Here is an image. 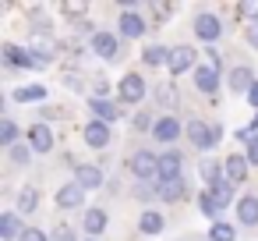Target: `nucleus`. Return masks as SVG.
I'll return each instance as SVG.
<instances>
[{
    "mask_svg": "<svg viewBox=\"0 0 258 241\" xmlns=\"http://www.w3.org/2000/svg\"><path fill=\"white\" fill-rule=\"evenodd\" d=\"M187 138H191L198 149H212V146L219 142V128H209V124H202V121H191V124H187Z\"/></svg>",
    "mask_w": 258,
    "mask_h": 241,
    "instance_id": "nucleus-1",
    "label": "nucleus"
},
{
    "mask_svg": "<svg viewBox=\"0 0 258 241\" xmlns=\"http://www.w3.org/2000/svg\"><path fill=\"white\" fill-rule=\"evenodd\" d=\"M92 54H99L103 61H117L120 57V43L113 32H96L92 36Z\"/></svg>",
    "mask_w": 258,
    "mask_h": 241,
    "instance_id": "nucleus-2",
    "label": "nucleus"
},
{
    "mask_svg": "<svg viewBox=\"0 0 258 241\" xmlns=\"http://www.w3.org/2000/svg\"><path fill=\"white\" fill-rule=\"evenodd\" d=\"M131 170H135L142 181H145V177H159V156H152V153L142 149V153L131 156Z\"/></svg>",
    "mask_w": 258,
    "mask_h": 241,
    "instance_id": "nucleus-3",
    "label": "nucleus"
},
{
    "mask_svg": "<svg viewBox=\"0 0 258 241\" xmlns=\"http://www.w3.org/2000/svg\"><path fill=\"white\" fill-rule=\"evenodd\" d=\"M195 32H198V39L216 43V39L223 36V25H219V18H216V15H198V18H195Z\"/></svg>",
    "mask_w": 258,
    "mask_h": 241,
    "instance_id": "nucleus-4",
    "label": "nucleus"
},
{
    "mask_svg": "<svg viewBox=\"0 0 258 241\" xmlns=\"http://www.w3.org/2000/svg\"><path fill=\"white\" fill-rule=\"evenodd\" d=\"M0 54H4V61H8L11 68H43L39 57H32V50H18V46H11V43L0 50Z\"/></svg>",
    "mask_w": 258,
    "mask_h": 241,
    "instance_id": "nucleus-5",
    "label": "nucleus"
},
{
    "mask_svg": "<svg viewBox=\"0 0 258 241\" xmlns=\"http://www.w3.org/2000/svg\"><path fill=\"white\" fill-rule=\"evenodd\" d=\"M195 57H198V54H195L191 46H177V50H170V64H166L170 75H184L187 68H195Z\"/></svg>",
    "mask_w": 258,
    "mask_h": 241,
    "instance_id": "nucleus-6",
    "label": "nucleus"
},
{
    "mask_svg": "<svg viewBox=\"0 0 258 241\" xmlns=\"http://www.w3.org/2000/svg\"><path fill=\"white\" fill-rule=\"evenodd\" d=\"M142 96H145L142 75H124V78H120V100H124V103H142Z\"/></svg>",
    "mask_w": 258,
    "mask_h": 241,
    "instance_id": "nucleus-7",
    "label": "nucleus"
},
{
    "mask_svg": "<svg viewBox=\"0 0 258 241\" xmlns=\"http://www.w3.org/2000/svg\"><path fill=\"white\" fill-rule=\"evenodd\" d=\"M177 177H180V153L170 149V153L159 156V184L163 181H177Z\"/></svg>",
    "mask_w": 258,
    "mask_h": 241,
    "instance_id": "nucleus-8",
    "label": "nucleus"
},
{
    "mask_svg": "<svg viewBox=\"0 0 258 241\" xmlns=\"http://www.w3.org/2000/svg\"><path fill=\"white\" fill-rule=\"evenodd\" d=\"M82 202H85V188H82L78 181H71V184L57 188V206H64V209H75V206H82Z\"/></svg>",
    "mask_w": 258,
    "mask_h": 241,
    "instance_id": "nucleus-9",
    "label": "nucleus"
},
{
    "mask_svg": "<svg viewBox=\"0 0 258 241\" xmlns=\"http://www.w3.org/2000/svg\"><path fill=\"white\" fill-rule=\"evenodd\" d=\"M29 146H32L36 153H50V149H53V131H50L46 124L29 128Z\"/></svg>",
    "mask_w": 258,
    "mask_h": 241,
    "instance_id": "nucleus-10",
    "label": "nucleus"
},
{
    "mask_svg": "<svg viewBox=\"0 0 258 241\" xmlns=\"http://www.w3.org/2000/svg\"><path fill=\"white\" fill-rule=\"evenodd\" d=\"M223 174H226V181H230V184H240V181L247 177V156H226Z\"/></svg>",
    "mask_w": 258,
    "mask_h": 241,
    "instance_id": "nucleus-11",
    "label": "nucleus"
},
{
    "mask_svg": "<svg viewBox=\"0 0 258 241\" xmlns=\"http://www.w3.org/2000/svg\"><path fill=\"white\" fill-rule=\"evenodd\" d=\"M142 32H145V18H142V15H135V11H124V15H120V36L138 39Z\"/></svg>",
    "mask_w": 258,
    "mask_h": 241,
    "instance_id": "nucleus-12",
    "label": "nucleus"
},
{
    "mask_svg": "<svg viewBox=\"0 0 258 241\" xmlns=\"http://www.w3.org/2000/svg\"><path fill=\"white\" fill-rule=\"evenodd\" d=\"M254 82H258V78H254L251 68H233V71H230V89H233V92H244V96H247Z\"/></svg>",
    "mask_w": 258,
    "mask_h": 241,
    "instance_id": "nucleus-13",
    "label": "nucleus"
},
{
    "mask_svg": "<svg viewBox=\"0 0 258 241\" xmlns=\"http://www.w3.org/2000/svg\"><path fill=\"white\" fill-rule=\"evenodd\" d=\"M85 142H89L92 149H103V146L110 142V128H106L103 121H92V124H85Z\"/></svg>",
    "mask_w": 258,
    "mask_h": 241,
    "instance_id": "nucleus-14",
    "label": "nucleus"
},
{
    "mask_svg": "<svg viewBox=\"0 0 258 241\" xmlns=\"http://www.w3.org/2000/svg\"><path fill=\"white\" fill-rule=\"evenodd\" d=\"M195 85L202 89V92H216V85H219V71L216 68H195Z\"/></svg>",
    "mask_w": 258,
    "mask_h": 241,
    "instance_id": "nucleus-15",
    "label": "nucleus"
},
{
    "mask_svg": "<svg viewBox=\"0 0 258 241\" xmlns=\"http://www.w3.org/2000/svg\"><path fill=\"white\" fill-rule=\"evenodd\" d=\"M89 110H92L103 124H110V121H117V117H120V107H117V103H106V100H99V96L89 103Z\"/></svg>",
    "mask_w": 258,
    "mask_h": 241,
    "instance_id": "nucleus-16",
    "label": "nucleus"
},
{
    "mask_svg": "<svg viewBox=\"0 0 258 241\" xmlns=\"http://www.w3.org/2000/svg\"><path fill=\"white\" fill-rule=\"evenodd\" d=\"M237 216H240V223L254 227V223H258V199H254V195H244V199L237 202Z\"/></svg>",
    "mask_w": 258,
    "mask_h": 241,
    "instance_id": "nucleus-17",
    "label": "nucleus"
},
{
    "mask_svg": "<svg viewBox=\"0 0 258 241\" xmlns=\"http://www.w3.org/2000/svg\"><path fill=\"white\" fill-rule=\"evenodd\" d=\"M152 135H156L159 142H173V138L180 135V124H177L173 117H163V121H156V128H152Z\"/></svg>",
    "mask_w": 258,
    "mask_h": 241,
    "instance_id": "nucleus-18",
    "label": "nucleus"
},
{
    "mask_svg": "<svg viewBox=\"0 0 258 241\" xmlns=\"http://www.w3.org/2000/svg\"><path fill=\"white\" fill-rule=\"evenodd\" d=\"M78 184L89 191V188H99L103 184V174H99V167H92V163H85V167H78Z\"/></svg>",
    "mask_w": 258,
    "mask_h": 241,
    "instance_id": "nucleus-19",
    "label": "nucleus"
},
{
    "mask_svg": "<svg viewBox=\"0 0 258 241\" xmlns=\"http://www.w3.org/2000/svg\"><path fill=\"white\" fill-rule=\"evenodd\" d=\"M0 237H4V241L22 237V230H18V213H4V216H0Z\"/></svg>",
    "mask_w": 258,
    "mask_h": 241,
    "instance_id": "nucleus-20",
    "label": "nucleus"
},
{
    "mask_svg": "<svg viewBox=\"0 0 258 241\" xmlns=\"http://www.w3.org/2000/svg\"><path fill=\"white\" fill-rule=\"evenodd\" d=\"M156 195H159V199H166V202H173V199H180V195H184V181H180V177H177V181H163Z\"/></svg>",
    "mask_w": 258,
    "mask_h": 241,
    "instance_id": "nucleus-21",
    "label": "nucleus"
},
{
    "mask_svg": "<svg viewBox=\"0 0 258 241\" xmlns=\"http://www.w3.org/2000/svg\"><path fill=\"white\" fill-rule=\"evenodd\" d=\"M103 227H106V213H103V209H89V213H85V230H89V234H99Z\"/></svg>",
    "mask_w": 258,
    "mask_h": 241,
    "instance_id": "nucleus-22",
    "label": "nucleus"
},
{
    "mask_svg": "<svg viewBox=\"0 0 258 241\" xmlns=\"http://www.w3.org/2000/svg\"><path fill=\"white\" fill-rule=\"evenodd\" d=\"M212 195H216V202H219V209H223V206L233 199V184L223 177V181H216V184H212Z\"/></svg>",
    "mask_w": 258,
    "mask_h": 241,
    "instance_id": "nucleus-23",
    "label": "nucleus"
},
{
    "mask_svg": "<svg viewBox=\"0 0 258 241\" xmlns=\"http://www.w3.org/2000/svg\"><path fill=\"white\" fill-rule=\"evenodd\" d=\"M145 64H152V68L170 64V50H163V46H149V50H145Z\"/></svg>",
    "mask_w": 258,
    "mask_h": 241,
    "instance_id": "nucleus-24",
    "label": "nucleus"
},
{
    "mask_svg": "<svg viewBox=\"0 0 258 241\" xmlns=\"http://www.w3.org/2000/svg\"><path fill=\"white\" fill-rule=\"evenodd\" d=\"M15 100L29 103V100H46V89L43 85H25V89H15Z\"/></svg>",
    "mask_w": 258,
    "mask_h": 241,
    "instance_id": "nucleus-25",
    "label": "nucleus"
},
{
    "mask_svg": "<svg viewBox=\"0 0 258 241\" xmlns=\"http://www.w3.org/2000/svg\"><path fill=\"white\" fill-rule=\"evenodd\" d=\"M198 209H202V213H209V216H219V202H216V195H212V188L198 195Z\"/></svg>",
    "mask_w": 258,
    "mask_h": 241,
    "instance_id": "nucleus-26",
    "label": "nucleus"
},
{
    "mask_svg": "<svg viewBox=\"0 0 258 241\" xmlns=\"http://www.w3.org/2000/svg\"><path fill=\"white\" fill-rule=\"evenodd\" d=\"M142 230L145 234H159L163 230V216L159 213H142Z\"/></svg>",
    "mask_w": 258,
    "mask_h": 241,
    "instance_id": "nucleus-27",
    "label": "nucleus"
},
{
    "mask_svg": "<svg viewBox=\"0 0 258 241\" xmlns=\"http://www.w3.org/2000/svg\"><path fill=\"white\" fill-rule=\"evenodd\" d=\"M156 96H159L163 107H173V103H177V89H173V82H163V85L156 89Z\"/></svg>",
    "mask_w": 258,
    "mask_h": 241,
    "instance_id": "nucleus-28",
    "label": "nucleus"
},
{
    "mask_svg": "<svg viewBox=\"0 0 258 241\" xmlns=\"http://www.w3.org/2000/svg\"><path fill=\"white\" fill-rule=\"evenodd\" d=\"M219 167H223V163H212V160H209V163H202V177H205L209 184H216V181H223L226 174H223Z\"/></svg>",
    "mask_w": 258,
    "mask_h": 241,
    "instance_id": "nucleus-29",
    "label": "nucleus"
},
{
    "mask_svg": "<svg viewBox=\"0 0 258 241\" xmlns=\"http://www.w3.org/2000/svg\"><path fill=\"white\" fill-rule=\"evenodd\" d=\"M15 135H18V128H15V121H0V142H4V146H11L15 149Z\"/></svg>",
    "mask_w": 258,
    "mask_h": 241,
    "instance_id": "nucleus-30",
    "label": "nucleus"
},
{
    "mask_svg": "<svg viewBox=\"0 0 258 241\" xmlns=\"http://www.w3.org/2000/svg\"><path fill=\"white\" fill-rule=\"evenodd\" d=\"M36 202H39V199H36V191H32V188H25V191L18 195V209H22V213H32V209H36Z\"/></svg>",
    "mask_w": 258,
    "mask_h": 241,
    "instance_id": "nucleus-31",
    "label": "nucleus"
},
{
    "mask_svg": "<svg viewBox=\"0 0 258 241\" xmlns=\"http://www.w3.org/2000/svg\"><path fill=\"white\" fill-rule=\"evenodd\" d=\"M233 227L230 223H212V241H233Z\"/></svg>",
    "mask_w": 258,
    "mask_h": 241,
    "instance_id": "nucleus-32",
    "label": "nucleus"
},
{
    "mask_svg": "<svg viewBox=\"0 0 258 241\" xmlns=\"http://www.w3.org/2000/svg\"><path fill=\"white\" fill-rule=\"evenodd\" d=\"M18 241H46V234L43 230H36V227H29V230H22V237Z\"/></svg>",
    "mask_w": 258,
    "mask_h": 241,
    "instance_id": "nucleus-33",
    "label": "nucleus"
},
{
    "mask_svg": "<svg viewBox=\"0 0 258 241\" xmlns=\"http://www.w3.org/2000/svg\"><path fill=\"white\" fill-rule=\"evenodd\" d=\"M11 160H15V163H29V149H25V146H15V149H11Z\"/></svg>",
    "mask_w": 258,
    "mask_h": 241,
    "instance_id": "nucleus-34",
    "label": "nucleus"
},
{
    "mask_svg": "<svg viewBox=\"0 0 258 241\" xmlns=\"http://www.w3.org/2000/svg\"><path fill=\"white\" fill-rule=\"evenodd\" d=\"M53 241H75V230L71 227H57L53 230Z\"/></svg>",
    "mask_w": 258,
    "mask_h": 241,
    "instance_id": "nucleus-35",
    "label": "nucleus"
},
{
    "mask_svg": "<svg viewBox=\"0 0 258 241\" xmlns=\"http://www.w3.org/2000/svg\"><path fill=\"white\" fill-rule=\"evenodd\" d=\"M247 163H258V135L247 138Z\"/></svg>",
    "mask_w": 258,
    "mask_h": 241,
    "instance_id": "nucleus-36",
    "label": "nucleus"
},
{
    "mask_svg": "<svg viewBox=\"0 0 258 241\" xmlns=\"http://www.w3.org/2000/svg\"><path fill=\"white\" fill-rule=\"evenodd\" d=\"M205 54H209V61H212V68L219 71V68H223V57H219V50H205Z\"/></svg>",
    "mask_w": 258,
    "mask_h": 241,
    "instance_id": "nucleus-37",
    "label": "nucleus"
},
{
    "mask_svg": "<svg viewBox=\"0 0 258 241\" xmlns=\"http://www.w3.org/2000/svg\"><path fill=\"white\" fill-rule=\"evenodd\" d=\"M149 124H152L149 114H138V117H135V128H149ZM152 128H156V124H152Z\"/></svg>",
    "mask_w": 258,
    "mask_h": 241,
    "instance_id": "nucleus-38",
    "label": "nucleus"
},
{
    "mask_svg": "<svg viewBox=\"0 0 258 241\" xmlns=\"http://www.w3.org/2000/svg\"><path fill=\"white\" fill-rule=\"evenodd\" d=\"M247 103H251V107H254V110H258V82H254V85H251V92H247Z\"/></svg>",
    "mask_w": 258,
    "mask_h": 241,
    "instance_id": "nucleus-39",
    "label": "nucleus"
},
{
    "mask_svg": "<svg viewBox=\"0 0 258 241\" xmlns=\"http://www.w3.org/2000/svg\"><path fill=\"white\" fill-rule=\"evenodd\" d=\"M64 11H68V15H82V11H85V4H64Z\"/></svg>",
    "mask_w": 258,
    "mask_h": 241,
    "instance_id": "nucleus-40",
    "label": "nucleus"
},
{
    "mask_svg": "<svg viewBox=\"0 0 258 241\" xmlns=\"http://www.w3.org/2000/svg\"><path fill=\"white\" fill-rule=\"evenodd\" d=\"M240 11H244V15H247V18H258V4H244V8H240Z\"/></svg>",
    "mask_w": 258,
    "mask_h": 241,
    "instance_id": "nucleus-41",
    "label": "nucleus"
},
{
    "mask_svg": "<svg viewBox=\"0 0 258 241\" xmlns=\"http://www.w3.org/2000/svg\"><path fill=\"white\" fill-rule=\"evenodd\" d=\"M251 46H258V25H251Z\"/></svg>",
    "mask_w": 258,
    "mask_h": 241,
    "instance_id": "nucleus-42",
    "label": "nucleus"
},
{
    "mask_svg": "<svg viewBox=\"0 0 258 241\" xmlns=\"http://www.w3.org/2000/svg\"><path fill=\"white\" fill-rule=\"evenodd\" d=\"M251 131H254V135H258V114H254V121H251Z\"/></svg>",
    "mask_w": 258,
    "mask_h": 241,
    "instance_id": "nucleus-43",
    "label": "nucleus"
}]
</instances>
